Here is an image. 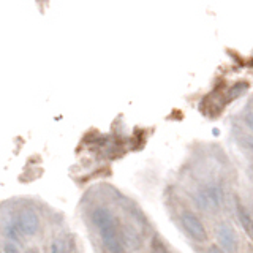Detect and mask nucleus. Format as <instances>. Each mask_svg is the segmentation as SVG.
<instances>
[{
  "instance_id": "5",
  "label": "nucleus",
  "mask_w": 253,
  "mask_h": 253,
  "mask_svg": "<svg viewBox=\"0 0 253 253\" xmlns=\"http://www.w3.org/2000/svg\"><path fill=\"white\" fill-rule=\"evenodd\" d=\"M203 200L204 204H211V206H217L220 201V196H218V190L217 188H208L203 192Z\"/></svg>"
},
{
  "instance_id": "12",
  "label": "nucleus",
  "mask_w": 253,
  "mask_h": 253,
  "mask_svg": "<svg viewBox=\"0 0 253 253\" xmlns=\"http://www.w3.org/2000/svg\"><path fill=\"white\" fill-rule=\"evenodd\" d=\"M245 142H247L250 149H253V138H245Z\"/></svg>"
},
{
  "instance_id": "9",
  "label": "nucleus",
  "mask_w": 253,
  "mask_h": 253,
  "mask_svg": "<svg viewBox=\"0 0 253 253\" xmlns=\"http://www.w3.org/2000/svg\"><path fill=\"white\" fill-rule=\"evenodd\" d=\"M3 253H21V252H19V249L16 247V245L10 241V242H6V244L3 245Z\"/></svg>"
},
{
  "instance_id": "2",
  "label": "nucleus",
  "mask_w": 253,
  "mask_h": 253,
  "mask_svg": "<svg viewBox=\"0 0 253 253\" xmlns=\"http://www.w3.org/2000/svg\"><path fill=\"white\" fill-rule=\"evenodd\" d=\"M180 221H182V226H184L187 234L192 237L193 241L206 242V239H208V233H206L204 225L201 223L200 218L196 215H193V213H190V212H185V213H182Z\"/></svg>"
},
{
  "instance_id": "1",
  "label": "nucleus",
  "mask_w": 253,
  "mask_h": 253,
  "mask_svg": "<svg viewBox=\"0 0 253 253\" xmlns=\"http://www.w3.org/2000/svg\"><path fill=\"white\" fill-rule=\"evenodd\" d=\"M92 220L101 236L103 245H105L111 253H124V245L121 241V236H119L117 223L113 213L105 208L95 209Z\"/></svg>"
},
{
  "instance_id": "3",
  "label": "nucleus",
  "mask_w": 253,
  "mask_h": 253,
  "mask_svg": "<svg viewBox=\"0 0 253 253\" xmlns=\"http://www.w3.org/2000/svg\"><path fill=\"white\" fill-rule=\"evenodd\" d=\"M217 239L221 250L225 253H237V237L234 229L229 225H221L218 233H217Z\"/></svg>"
},
{
  "instance_id": "4",
  "label": "nucleus",
  "mask_w": 253,
  "mask_h": 253,
  "mask_svg": "<svg viewBox=\"0 0 253 253\" xmlns=\"http://www.w3.org/2000/svg\"><path fill=\"white\" fill-rule=\"evenodd\" d=\"M18 228L21 229L22 234H27V236H34L37 234L38 228H40V220L38 215L35 212L32 211H24L21 212V215L18 218Z\"/></svg>"
},
{
  "instance_id": "10",
  "label": "nucleus",
  "mask_w": 253,
  "mask_h": 253,
  "mask_svg": "<svg viewBox=\"0 0 253 253\" xmlns=\"http://www.w3.org/2000/svg\"><path fill=\"white\" fill-rule=\"evenodd\" d=\"M245 124H247L249 128L253 131V113H249L247 116H245Z\"/></svg>"
},
{
  "instance_id": "11",
  "label": "nucleus",
  "mask_w": 253,
  "mask_h": 253,
  "mask_svg": "<svg viewBox=\"0 0 253 253\" xmlns=\"http://www.w3.org/2000/svg\"><path fill=\"white\" fill-rule=\"evenodd\" d=\"M206 253H225V252L221 250V249H218V247H215V245H212V247L208 252H206Z\"/></svg>"
},
{
  "instance_id": "13",
  "label": "nucleus",
  "mask_w": 253,
  "mask_h": 253,
  "mask_svg": "<svg viewBox=\"0 0 253 253\" xmlns=\"http://www.w3.org/2000/svg\"><path fill=\"white\" fill-rule=\"evenodd\" d=\"M152 253H165V252H162V250H155V252H152Z\"/></svg>"
},
{
  "instance_id": "6",
  "label": "nucleus",
  "mask_w": 253,
  "mask_h": 253,
  "mask_svg": "<svg viewBox=\"0 0 253 253\" xmlns=\"http://www.w3.org/2000/svg\"><path fill=\"white\" fill-rule=\"evenodd\" d=\"M247 87H249L247 83H237V84H234L231 87V90H229V98H231V100L237 98L239 95H242L245 90H247Z\"/></svg>"
},
{
  "instance_id": "8",
  "label": "nucleus",
  "mask_w": 253,
  "mask_h": 253,
  "mask_svg": "<svg viewBox=\"0 0 253 253\" xmlns=\"http://www.w3.org/2000/svg\"><path fill=\"white\" fill-rule=\"evenodd\" d=\"M51 253H65V249H63V242L60 239H55L51 244Z\"/></svg>"
},
{
  "instance_id": "7",
  "label": "nucleus",
  "mask_w": 253,
  "mask_h": 253,
  "mask_svg": "<svg viewBox=\"0 0 253 253\" xmlns=\"http://www.w3.org/2000/svg\"><path fill=\"white\" fill-rule=\"evenodd\" d=\"M239 215H241V220H242V225L250 231V229L253 228V223H252V220L249 218V213L245 212L242 208H239Z\"/></svg>"
}]
</instances>
